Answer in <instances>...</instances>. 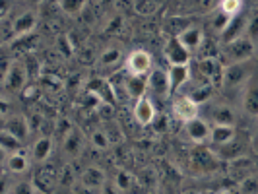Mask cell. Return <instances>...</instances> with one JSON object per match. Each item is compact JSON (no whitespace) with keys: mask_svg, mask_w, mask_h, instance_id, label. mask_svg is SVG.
<instances>
[{"mask_svg":"<svg viewBox=\"0 0 258 194\" xmlns=\"http://www.w3.org/2000/svg\"><path fill=\"white\" fill-rule=\"evenodd\" d=\"M252 2H256V4H258V0H252Z\"/></svg>","mask_w":258,"mask_h":194,"instance_id":"45","label":"cell"},{"mask_svg":"<svg viewBox=\"0 0 258 194\" xmlns=\"http://www.w3.org/2000/svg\"><path fill=\"white\" fill-rule=\"evenodd\" d=\"M212 93H214V84H210L208 80H204L202 84L194 86V90L190 91L188 95H190L194 101H196V103L202 107V105L208 103V101L212 99Z\"/></svg>","mask_w":258,"mask_h":194,"instance_id":"26","label":"cell"},{"mask_svg":"<svg viewBox=\"0 0 258 194\" xmlns=\"http://www.w3.org/2000/svg\"><path fill=\"white\" fill-rule=\"evenodd\" d=\"M6 194H39V188L33 181H18Z\"/></svg>","mask_w":258,"mask_h":194,"instance_id":"33","label":"cell"},{"mask_svg":"<svg viewBox=\"0 0 258 194\" xmlns=\"http://www.w3.org/2000/svg\"><path fill=\"white\" fill-rule=\"evenodd\" d=\"M188 194H198V192H188Z\"/></svg>","mask_w":258,"mask_h":194,"instance_id":"44","label":"cell"},{"mask_svg":"<svg viewBox=\"0 0 258 194\" xmlns=\"http://www.w3.org/2000/svg\"><path fill=\"white\" fill-rule=\"evenodd\" d=\"M27 78H29V72H27L26 62L16 58L12 68L8 70V74L2 76V86L6 91L16 95V93H22L27 88Z\"/></svg>","mask_w":258,"mask_h":194,"instance_id":"3","label":"cell"},{"mask_svg":"<svg viewBox=\"0 0 258 194\" xmlns=\"http://www.w3.org/2000/svg\"><path fill=\"white\" fill-rule=\"evenodd\" d=\"M148 91H150L154 97H167V95H171L167 70H163V68H154V70L148 74Z\"/></svg>","mask_w":258,"mask_h":194,"instance_id":"10","label":"cell"},{"mask_svg":"<svg viewBox=\"0 0 258 194\" xmlns=\"http://www.w3.org/2000/svg\"><path fill=\"white\" fill-rule=\"evenodd\" d=\"M132 184H134V175L126 171V169H120V171H116L115 175V186L120 190V192H128L130 188H132Z\"/></svg>","mask_w":258,"mask_h":194,"instance_id":"30","label":"cell"},{"mask_svg":"<svg viewBox=\"0 0 258 194\" xmlns=\"http://www.w3.org/2000/svg\"><path fill=\"white\" fill-rule=\"evenodd\" d=\"M177 37H179V41L186 47V51L190 52V54L196 52V51H200V49H202V45H204V41H206L204 29H202V27H198V26L184 27Z\"/></svg>","mask_w":258,"mask_h":194,"instance_id":"12","label":"cell"},{"mask_svg":"<svg viewBox=\"0 0 258 194\" xmlns=\"http://www.w3.org/2000/svg\"><path fill=\"white\" fill-rule=\"evenodd\" d=\"M245 27H246V18L243 16V14H239V16L231 18V22L227 24V27L223 29V33L220 35L221 45L231 43L233 39H237V37H243V35H245Z\"/></svg>","mask_w":258,"mask_h":194,"instance_id":"20","label":"cell"},{"mask_svg":"<svg viewBox=\"0 0 258 194\" xmlns=\"http://www.w3.org/2000/svg\"><path fill=\"white\" fill-rule=\"evenodd\" d=\"M52 152H54V138L47 136V134H41L31 146V159L35 163H47L51 159Z\"/></svg>","mask_w":258,"mask_h":194,"instance_id":"16","label":"cell"},{"mask_svg":"<svg viewBox=\"0 0 258 194\" xmlns=\"http://www.w3.org/2000/svg\"><path fill=\"white\" fill-rule=\"evenodd\" d=\"M90 144L95 148V150H99V152H105V150H109L113 142H111V138H109V134H107V130H93L90 136Z\"/></svg>","mask_w":258,"mask_h":194,"instance_id":"29","label":"cell"},{"mask_svg":"<svg viewBox=\"0 0 258 194\" xmlns=\"http://www.w3.org/2000/svg\"><path fill=\"white\" fill-rule=\"evenodd\" d=\"M243 192L245 194H258V181L254 177H250V179H246L243 182Z\"/></svg>","mask_w":258,"mask_h":194,"instance_id":"39","label":"cell"},{"mask_svg":"<svg viewBox=\"0 0 258 194\" xmlns=\"http://www.w3.org/2000/svg\"><path fill=\"white\" fill-rule=\"evenodd\" d=\"M243 154H245V142H241L237 136L229 144H223L220 148H216V155H220L221 159H227V161L239 159Z\"/></svg>","mask_w":258,"mask_h":194,"instance_id":"23","label":"cell"},{"mask_svg":"<svg viewBox=\"0 0 258 194\" xmlns=\"http://www.w3.org/2000/svg\"><path fill=\"white\" fill-rule=\"evenodd\" d=\"M78 179H80V177L74 173L72 163H66L64 167H62V171H60V175H58V184L68 188V190H74L78 184Z\"/></svg>","mask_w":258,"mask_h":194,"instance_id":"27","label":"cell"},{"mask_svg":"<svg viewBox=\"0 0 258 194\" xmlns=\"http://www.w3.org/2000/svg\"><path fill=\"white\" fill-rule=\"evenodd\" d=\"M39 194H47V192H41V190H39Z\"/></svg>","mask_w":258,"mask_h":194,"instance_id":"43","label":"cell"},{"mask_svg":"<svg viewBox=\"0 0 258 194\" xmlns=\"http://www.w3.org/2000/svg\"><path fill=\"white\" fill-rule=\"evenodd\" d=\"M245 35L248 39H252L254 43H258V14L250 16L246 20V27H245Z\"/></svg>","mask_w":258,"mask_h":194,"instance_id":"35","label":"cell"},{"mask_svg":"<svg viewBox=\"0 0 258 194\" xmlns=\"http://www.w3.org/2000/svg\"><path fill=\"white\" fill-rule=\"evenodd\" d=\"M154 68V56L144 49L132 51L124 60V70L130 76H148Z\"/></svg>","mask_w":258,"mask_h":194,"instance_id":"4","label":"cell"},{"mask_svg":"<svg viewBox=\"0 0 258 194\" xmlns=\"http://www.w3.org/2000/svg\"><path fill=\"white\" fill-rule=\"evenodd\" d=\"M29 155L24 152H16V154L4 157V167L8 169V173L12 175H24L29 171Z\"/></svg>","mask_w":258,"mask_h":194,"instance_id":"21","label":"cell"},{"mask_svg":"<svg viewBox=\"0 0 258 194\" xmlns=\"http://www.w3.org/2000/svg\"><path fill=\"white\" fill-rule=\"evenodd\" d=\"M254 70H256L254 60L225 66V70H223V80H221L223 90L239 91V95H241V91H243V88H245V84L250 80V76L254 74Z\"/></svg>","mask_w":258,"mask_h":194,"instance_id":"2","label":"cell"},{"mask_svg":"<svg viewBox=\"0 0 258 194\" xmlns=\"http://www.w3.org/2000/svg\"><path fill=\"white\" fill-rule=\"evenodd\" d=\"M72 128H74V126H72V122H70L68 118H60V120L54 124V134L58 136L60 144L64 142V138L70 134V132H72Z\"/></svg>","mask_w":258,"mask_h":194,"instance_id":"34","label":"cell"},{"mask_svg":"<svg viewBox=\"0 0 258 194\" xmlns=\"http://www.w3.org/2000/svg\"><path fill=\"white\" fill-rule=\"evenodd\" d=\"M250 148L254 150V154H258V118H256V126H254V132L250 136Z\"/></svg>","mask_w":258,"mask_h":194,"instance_id":"41","label":"cell"},{"mask_svg":"<svg viewBox=\"0 0 258 194\" xmlns=\"http://www.w3.org/2000/svg\"><path fill=\"white\" fill-rule=\"evenodd\" d=\"M220 12L235 18L243 12V0H220Z\"/></svg>","mask_w":258,"mask_h":194,"instance_id":"31","label":"cell"},{"mask_svg":"<svg viewBox=\"0 0 258 194\" xmlns=\"http://www.w3.org/2000/svg\"><path fill=\"white\" fill-rule=\"evenodd\" d=\"M148 93V76H126V97L138 101Z\"/></svg>","mask_w":258,"mask_h":194,"instance_id":"22","label":"cell"},{"mask_svg":"<svg viewBox=\"0 0 258 194\" xmlns=\"http://www.w3.org/2000/svg\"><path fill=\"white\" fill-rule=\"evenodd\" d=\"M84 144H86V138H84V134H82V130H78L76 126L72 128V132L68 134L64 138V142L60 144V148H62V154L68 161H72L74 157L82 154V150H84Z\"/></svg>","mask_w":258,"mask_h":194,"instance_id":"17","label":"cell"},{"mask_svg":"<svg viewBox=\"0 0 258 194\" xmlns=\"http://www.w3.org/2000/svg\"><path fill=\"white\" fill-rule=\"evenodd\" d=\"M140 182H142L144 186H155V182H157V173H155L154 169L146 167L142 171V175H140Z\"/></svg>","mask_w":258,"mask_h":194,"instance_id":"38","label":"cell"},{"mask_svg":"<svg viewBox=\"0 0 258 194\" xmlns=\"http://www.w3.org/2000/svg\"><path fill=\"white\" fill-rule=\"evenodd\" d=\"M39 24V16L35 10H26V12L18 14L12 20L14 26V41L20 37H26L29 33L35 31V27Z\"/></svg>","mask_w":258,"mask_h":194,"instance_id":"8","label":"cell"},{"mask_svg":"<svg viewBox=\"0 0 258 194\" xmlns=\"http://www.w3.org/2000/svg\"><path fill=\"white\" fill-rule=\"evenodd\" d=\"M132 115H134V120H136L140 126H144V128L152 126L155 122V118H157V109H155L152 97L146 95V97H140L138 101H134Z\"/></svg>","mask_w":258,"mask_h":194,"instance_id":"7","label":"cell"},{"mask_svg":"<svg viewBox=\"0 0 258 194\" xmlns=\"http://www.w3.org/2000/svg\"><path fill=\"white\" fill-rule=\"evenodd\" d=\"M165 58L169 64H188L190 62V52L182 45L179 37H171L165 45Z\"/></svg>","mask_w":258,"mask_h":194,"instance_id":"15","label":"cell"},{"mask_svg":"<svg viewBox=\"0 0 258 194\" xmlns=\"http://www.w3.org/2000/svg\"><path fill=\"white\" fill-rule=\"evenodd\" d=\"M0 148H2L4 157H8V155L16 154V152H22L24 142H22L20 138H16L14 134H10V132L2 130V132H0Z\"/></svg>","mask_w":258,"mask_h":194,"instance_id":"25","label":"cell"},{"mask_svg":"<svg viewBox=\"0 0 258 194\" xmlns=\"http://www.w3.org/2000/svg\"><path fill=\"white\" fill-rule=\"evenodd\" d=\"M237 136V126L235 124H212V134L210 142L214 148H220L223 144H229Z\"/></svg>","mask_w":258,"mask_h":194,"instance_id":"19","label":"cell"},{"mask_svg":"<svg viewBox=\"0 0 258 194\" xmlns=\"http://www.w3.org/2000/svg\"><path fill=\"white\" fill-rule=\"evenodd\" d=\"M29 4H43V0H27Z\"/></svg>","mask_w":258,"mask_h":194,"instance_id":"42","label":"cell"},{"mask_svg":"<svg viewBox=\"0 0 258 194\" xmlns=\"http://www.w3.org/2000/svg\"><path fill=\"white\" fill-rule=\"evenodd\" d=\"M33 182H35V186L41 192H49L51 188H54V184L58 182V175L51 167H45L33 177Z\"/></svg>","mask_w":258,"mask_h":194,"instance_id":"24","label":"cell"},{"mask_svg":"<svg viewBox=\"0 0 258 194\" xmlns=\"http://www.w3.org/2000/svg\"><path fill=\"white\" fill-rule=\"evenodd\" d=\"M84 4H86V0H58L60 10L64 14H68V16H72V18L82 12Z\"/></svg>","mask_w":258,"mask_h":194,"instance_id":"32","label":"cell"},{"mask_svg":"<svg viewBox=\"0 0 258 194\" xmlns=\"http://www.w3.org/2000/svg\"><path fill=\"white\" fill-rule=\"evenodd\" d=\"M120 60H122V51L118 47H107L105 51H101L97 62L101 66H116Z\"/></svg>","mask_w":258,"mask_h":194,"instance_id":"28","label":"cell"},{"mask_svg":"<svg viewBox=\"0 0 258 194\" xmlns=\"http://www.w3.org/2000/svg\"><path fill=\"white\" fill-rule=\"evenodd\" d=\"M254 52H256V43L243 35V37L233 39L231 43L221 45V62L225 66L248 62L254 58Z\"/></svg>","mask_w":258,"mask_h":194,"instance_id":"1","label":"cell"},{"mask_svg":"<svg viewBox=\"0 0 258 194\" xmlns=\"http://www.w3.org/2000/svg\"><path fill=\"white\" fill-rule=\"evenodd\" d=\"M241 109L245 115L258 118V66L241 91Z\"/></svg>","mask_w":258,"mask_h":194,"instance_id":"6","label":"cell"},{"mask_svg":"<svg viewBox=\"0 0 258 194\" xmlns=\"http://www.w3.org/2000/svg\"><path fill=\"white\" fill-rule=\"evenodd\" d=\"M171 111H173V116L177 120H181L182 124H186V122H190V120L200 116V105L186 93V95H177L173 99Z\"/></svg>","mask_w":258,"mask_h":194,"instance_id":"5","label":"cell"},{"mask_svg":"<svg viewBox=\"0 0 258 194\" xmlns=\"http://www.w3.org/2000/svg\"><path fill=\"white\" fill-rule=\"evenodd\" d=\"M210 118H212V124H235L237 113H235V107L231 105L214 103L210 107Z\"/></svg>","mask_w":258,"mask_h":194,"instance_id":"18","label":"cell"},{"mask_svg":"<svg viewBox=\"0 0 258 194\" xmlns=\"http://www.w3.org/2000/svg\"><path fill=\"white\" fill-rule=\"evenodd\" d=\"M78 182H80L82 186H86V188L93 190V192H97L99 188H103L105 184H107V175H105L103 169L91 165V167H86L82 173H80Z\"/></svg>","mask_w":258,"mask_h":194,"instance_id":"14","label":"cell"},{"mask_svg":"<svg viewBox=\"0 0 258 194\" xmlns=\"http://www.w3.org/2000/svg\"><path fill=\"white\" fill-rule=\"evenodd\" d=\"M97 194H120V190L115 186V182H113V184H111V182H107L103 188H99V190H97Z\"/></svg>","mask_w":258,"mask_h":194,"instance_id":"40","label":"cell"},{"mask_svg":"<svg viewBox=\"0 0 258 194\" xmlns=\"http://www.w3.org/2000/svg\"><path fill=\"white\" fill-rule=\"evenodd\" d=\"M2 130H6V132L14 134V136H16V138H20L22 142H26L27 138H29V134H31L29 120H27L24 115H16V113H12L8 118H4Z\"/></svg>","mask_w":258,"mask_h":194,"instance_id":"13","label":"cell"},{"mask_svg":"<svg viewBox=\"0 0 258 194\" xmlns=\"http://www.w3.org/2000/svg\"><path fill=\"white\" fill-rule=\"evenodd\" d=\"M184 132L188 136V140L194 144H206L210 142V134H212V124L208 122L206 118L198 116L190 122L184 124Z\"/></svg>","mask_w":258,"mask_h":194,"instance_id":"9","label":"cell"},{"mask_svg":"<svg viewBox=\"0 0 258 194\" xmlns=\"http://www.w3.org/2000/svg\"><path fill=\"white\" fill-rule=\"evenodd\" d=\"M56 47H58V52H60L62 56H66V58H70L72 52H74V47H72V43H70L68 35H60L58 41H56Z\"/></svg>","mask_w":258,"mask_h":194,"instance_id":"36","label":"cell"},{"mask_svg":"<svg viewBox=\"0 0 258 194\" xmlns=\"http://www.w3.org/2000/svg\"><path fill=\"white\" fill-rule=\"evenodd\" d=\"M229 22H231V18H229V16H225L223 12H218L216 16H214V20H212V26H214V29L221 35V33H223V29L227 27Z\"/></svg>","mask_w":258,"mask_h":194,"instance_id":"37","label":"cell"},{"mask_svg":"<svg viewBox=\"0 0 258 194\" xmlns=\"http://www.w3.org/2000/svg\"><path fill=\"white\" fill-rule=\"evenodd\" d=\"M167 76L171 93H179L190 80V62L188 64H169Z\"/></svg>","mask_w":258,"mask_h":194,"instance_id":"11","label":"cell"}]
</instances>
